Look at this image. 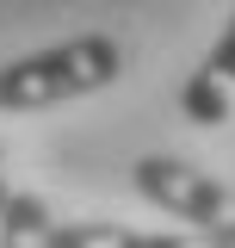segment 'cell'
<instances>
[{
  "mask_svg": "<svg viewBox=\"0 0 235 248\" xmlns=\"http://www.w3.org/2000/svg\"><path fill=\"white\" fill-rule=\"evenodd\" d=\"M0 161H6V149H0Z\"/></svg>",
  "mask_w": 235,
  "mask_h": 248,
  "instance_id": "52a82bcc",
  "label": "cell"
},
{
  "mask_svg": "<svg viewBox=\"0 0 235 248\" xmlns=\"http://www.w3.org/2000/svg\"><path fill=\"white\" fill-rule=\"evenodd\" d=\"M130 186L148 205H161L167 217L205 230L217 242H235V186H223L217 174L179 161V155H136L130 161Z\"/></svg>",
  "mask_w": 235,
  "mask_h": 248,
  "instance_id": "7a4b0ae2",
  "label": "cell"
},
{
  "mask_svg": "<svg viewBox=\"0 0 235 248\" xmlns=\"http://www.w3.org/2000/svg\"><path fill=\"white\" fill-rule=\"evenodd\" d=\"M0 248H56V217L37 192H13L0 211Z\"/></svg>",
  "mask_w": 235,
  "mask_h": 248,
  "instance_id": "5b68a950",
  "label": "cell"
},
{
  "mask_svg": "<svg viewBox=\"0 0 235 248\" xmlns=\"http://www.w3.org/2000/svg\"><path fill=\"white\" fill-rule=\"evenodd\" d=\"M6 199H13V186H6V174H0V211H6Z\"/></svg>",
  "mask_w": 235,
  "mask_h": 248,
  "instance_id": "8992f818",
  "label": "cell"
},
{
  "mask_svg": "<svg viewBox=\"0 0 235 248\" xmlns=\"http://www.w3.org/2000/svg\"><path fill=\"white\" fill-rule=\"evenodd\" d=\"M118 75H124V44L112 31H81V37H62L50 50L6 62L0 68V112H50L68 99L105 93Z\"/></svg>",
  "mask_w": 235,
  "mask_h": 248,
  "instance_id": "6da1fadb",
  "label": "cell"
},
{
  "mask_svg": "<svg viewBox=\"0 0 235 248\" xmlns=\"http://www.w3.org/2000/svg\"><path fill=\"white\" fill-rule=\"evenodd\" d=\"M179 112H186L192 124H205V130L229 124V112H235V13L223 19V31H217V44L205 50V62L186 75Z\"/></svg>",
  "mask_w": 235,
  "mask_h": 248,
  "instance_id": "3957f363",
  "label": "cell"
},
{
  "mask_svg": "<svg viewBox=\"0 0 235 248\" xmlns=\"http://www.w3.org/2000/svg\"><path fill=\"white\" fill-rule=\"evenodd\" d=\"M56 248H235V242H217L205 230H136L112 217H74V223H56Z\"/></svg>",
  "mask_w": 235,
  "mask_h": 248,
  "instance_id": "277c9868",
  "label": "cell"
}]
</instances>
